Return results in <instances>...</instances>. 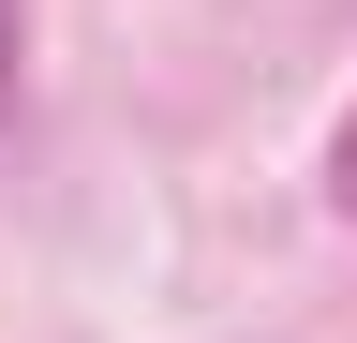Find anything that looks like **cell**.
<instances>
[{"label":"cell","instance_id":"obj_1","mask_svg":"<svg viewBox=\"0 0 357 343\" xmlns=\"http://www.w3.org/2000/svg\"><path fill=\"white\" fill-rule=\"evenodd\" d=\"M328 209H342V224H357V119H342V135H328Z\"/></svg>","mask_w":357,"mask_h":343},{"label":"cell","instance_id":"obj_2","mask_svg":"<svg viewBox=\"0 0 357 343\" xmlns=\"http://www.w3.org/2000/svg\"><path fill=\"white\" fill-rule=\"evenodd\" d=\"M0 119H15V0H0Z\"/></svg>","mask_w":357,"mask_h":343}]
</instances>
